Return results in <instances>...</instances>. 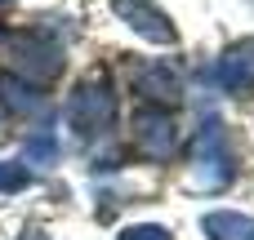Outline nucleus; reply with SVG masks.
Masks as SVG:
<instances>
[{"mask_svg":"<svg viewBox=\"0 0 254 240\" xmlns=\"http://www.w3.org/2000/svg\"><path fill=\"white\" fill-rule=\"evenodd\" d=\"M4 49H9L13 76L27 80V85H40V89H45V85L63 71V45H54L45 31H18V36L4 40Z\"/></svg>","mask_w":254,"mask_h":240,"instance_id":"f257e3e1","label":"nucleus"},{"mask_svg":"<svg viewBox=\"0 0 254 240\" xmlns=\"http://www.w3.org/2000/svg\"><path fill=\"white\" fill-rule=\"evenodd\" d=\"M67 120H71V129L80 138H98L103 129H112V120H116V94H112V85L103 76L80 80L71 89V98H67Z\"/></svg>","mask_w":254,"mask_h":240,"instance_id":"f03ea898","label":"nucleus"},{"mask_svg":"<svg viewBox=\"0 0 254 240\" xmlns=\"http://www.w3.org/2000/svg\"><path fill=\"white\" fill-rule=\"evenodd\" d=\"M192 183L201 192H219L232 183V151L223 143V125L205 120L201 134L192 138Z\"/></svg>","mask_w":254,"mask_h":240,"instance_id":"7ed1b4c3","label":"nucleus"},{"mask_svg":"<svg viewBox=\"0 0 254 240\" xmlns=\"http://www.w3.org/2000/svg\"><path fill=\"white\" fill-rule=\"evenodd\" d=\"M129 85H134V94H143V98H152V102H165V107L183 98V76H179L170 62H156V58L134 62V67H129Z\"/></svg>","mask_w":254,"mask_h":240,"instance_id":"20e7f679","label":"nucleus"},{"mask_svg":"<svg viewBox=\"0 0 254 240\" xmlns=\"http://www.w3.org/2000/svg\"><path fill=\"white\" fill-rule=\"evenodd\" d=\"M112 13L121 22H129L143 40H156V45H174L179 40V31L165 18V9H156L152 0H112Z\"/></svg>","mask_w":254,"mask_h":240,"instance_id":"39448f33","label":"nucleus"},{"mask_svg":"<svg viewBox=\"0 0 254 240\" xmlns=\"http://www.w3.org/2000/svg\"><path fill=\"white\" fill-rule=\"evenodd\" d=\"M174 143H179V134H174V120L165 111H138L134 116V147L147 160H170Z\"/></svg>","mask_w":254,"mask_h":240,"instance_id":"423d86ee","label":"nucleus"},{"mask_svg":"<svg viewBox=\"0 0 254 240\" xmlns=\"http://www.w3.org/2000/svg\"><path fill=\"white\" fill-rule=\"evenodd\" d=\"M214 76L228 94H250L254 89V40H237L232 49H223Z\"/></svg>","mask_w":254,"mask_h":240,"instance_id":"0eeeda50","label":"nucleus"},{"mask_svg":"<svg viewBox=\"0 0 254 240\" xmlns=\"http://www.w3.org/2000/svg\"><path fill=\"white\" fill-rule=\"evenodd\" d=\"M0 102H4V111H13V116H40V111L49 107L45 89H40V85H27V80H18V76H4V80H0Z\"/></svg>","mask_w":254,"mask_h":240,"instance_id":"6e6552de","label":"nucleus"},{"mask_svg":"<svg viewBox=\"0 0 254 240\" xmlns=\"http://www.w3.org/2000/svg\"><path fill=\"white\" fill-rule=\"evenodd\" d=\"M201 227H205V236H210V240H254V218L232 214V209L205 214V218H201Z\"/></svg>","mask_w":254,"mask_h":240,"instance_id":"1a4fd4ad","label":"nucleus"},{"mask_svg":"<svg viewBox=\"0 0 254 240\" xmlns=\"http://www.w3.org/2000/svg\"><path fill=\"white\" fill-rule=\"evenodd\" d=\"M22 156H27V165H49V160H58V138H54V129H36V134L27 138Z\"/></svg>","mask_w":254,"mask_h":240,"instance_id":"9d476101","label":"nucleus"},{"mask_svg":"<svg viewBox=\"0 0 254 240\" xmlns=\"http://www.w3.org/2000/svg\"><path fill=\"white\" fill-rule=\"evenodd\" d=\"M31 183V169L27 165H9V160H0V192H22Z\"/></svg>","mask_w":254,"mask_h":240,"instance_id":"9b49d317","label":"nucleus"},{"mask_svg":"<svg viewBox=\"0 0 254 240\" xmlns=\"http://www.w3.org/2000/svg\"><path fill=\"white\" fill-rule=\"evenodd\" d=\"M121 240H174L165 227H152V223H143V227H125Z\"/></svg>","mask_w":254,"mask_h":240,"instance_id":"f8f14e48","label":"nucleus"},{"mask_svg":"<svg viewBox=\"0 0 254 240\" xmlns=\"http://www.w3.org/2000/svg\"><path fill=\"white\" fill-rule=\"evenodd\" d=\"M22 240H49V236H45V232H36V227H31V232H27V236H22Z\"/></svg>","mask_w":254,"mask_h":240,"instance_id":"ddd939ff","label":"nucleus"},{"mask_svg":"<svg viewBox=\"0 0 254 240\" xmlns=\"http://www.w3.org/2000/svg\"><path fill=\"white\" fill-rule=\"evenodd\" d=\"M0 40H4V31H0Z\"/></svg>","mask_w":254,"mask_h":240,"instance_id":"4468645a","label":"nucleus"}]
</instances>
